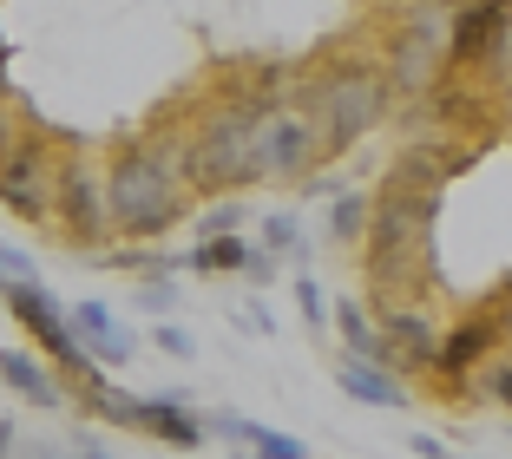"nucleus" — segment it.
I'll return each mask as SVG.
<instances>
[{
	"label": "nucleus",
	"mask_w": 512,
	"mask_h": 459,
	"mask_svg": "<svg viewBox=\"0 0 512 459\" xmlns=\"http://www.w3.org/2000/svg\"><path fill=\"white\" fill-rule=\"evenodd\" d=\"M473 400H486V407H499V414H512V355L499 348V355H486L480 368L467 374Z\"/></svg>",
	"instance_id": "nucleus-18"
},
{
	"label": "nucleus",
	"mask_w": 512,
	"mask_h": 459,
	"mask_svg": "<svg viewBox=\"0 0 512 459\" xmlns=\"http://www.w3.org/2000/svg\"><path fill=\"white\" fill-rule=\"evenodd\" d=\"M125 302H132V309H145V315H171V309H178V282H165V276H138V289H132Z\"/></svg>",
	"instance_id": "nucleus-23"
},
{
	"label": "nucleus",
	"mask_w": 512,
	"mask_h": 459,
	"mask_svg": "<svg viewBox=\"0 0 512 459\" xmlns=\"http://www.w3.org/2000/svg\"><path fill=\"white\" fill-rule=\"evenodd\" d=\"M243 223H250V204H243V197H211V210L197 217V237H237Z\"/></svg>",
	"instance_id": "nucleus-20"
},
{
	"label": "nucleus",
	"mask_w": 512,
	"mask_h": 459,
	"mask_svg": "<svg viewBox=\"0 0 512 459\" xmlns=\"http://www.w3.org/2000/svg\"><path fill=\"white\" fill-rule=\"evenodd\" d=\"M132 433H145V440L171 446V453H197V446L211 440V433H204V420H197L178 394H138V407H132Z\"/></svg>",
	"instance_id": "nucleus-11"
},
{
	"label": "nucleus",
	"mask_w": 512,
	"mask_h": 459,
	"mask_svg": "<svg viewBox=\"0 0 512 459\" xmlns=\"http://www.w3.org/2000/svg\"><path fill=\"white\" fill-rule=\"evenodd\" d=\"M106 210H112V243H165L197 210L191 178H184V145H178V125L171 119L145 125L132 138H112Z\"/></svg>",
	"instance_id": "nucleus-1"
},
{
	"label": "nucleus",
	"mask_w": 512,
	"mask_h": 459,
	"mask_svg": "<svg viewBox=\"0 0 512 459\" xmlns=\"http://www.w3.org/2000/svg\"><path fill=\"white\" fill-rule=\"evenodd\" d=\"M14 459H79L73 446H53V440H33V446H20Z\"/></svg>",
	"instance_id": "nucleus-29"
},
{
	"label": "nucleus",
	"mask_w": 512,
	"mask_h": 459,
	"mask_svg": "<svg viewBox=\"0 0 512 459\" xmlns=\"http://www.w3.org/2000/svg\"><path fill=\"white\" fill-rule=\"evenodd\" d=\"M447 20L453 0H394L388 40H381V73L394 99H427L447 73Z\"/></svg>",
	"instance_id": "nucleus-4"
},
{
	"label": "nucleus",
	"mask_w": 512,
	"mask_h": 459,
	"mask_svg": "<svg viewBox=\"0 0 512 459\" xmlns=\"http://www.w3.org/2000/svg\"><path fill=\"white\" fill-rule=\"evenodd\" d=\"M14 92V79H7V33H0V99Z\"/></svg>",
	"instance_id": "nucleus-34"
},
{
	"label": "nucleus",
	"mask_w": 512,
	"mask_h": 459,
	"mask_svg": "<svg viewBox=\"0 0 512 459\" xmlns=\"http://www.w3.org/2000/svg\"><path fill=\"white\" fill-rule=\"evenodd\" d=\"M381 328V368L401 374V381H421L434 374L440 355V315L434 302H388V309H368Z\"/></svg>",
	"instance_id": "nucleus-8"
},
{
	"label": "nucleus",
	"mask_w": 512,
	"mask_h": 459,
	"mask_svg": "<svg viewBox=\"0 0 512 459\" xmlns=\"http://www.w3.org/2000/svg\"><path fill=\"white\" fill-rule=\"evenodd\" d=\"M243 276H250L256 289H270V282L283 276V256H270V250H256V243H250V263H243Z\"/></svg>",
	"instance_id": "nucleus-28"
},
{
	"label": "nucleus",
	"mask_w": 512,
	"mask_h": 459,
	"mask_svg": "<svg viewBox=\"0 0 512 459\" xmlns=\"http://www.w3.org/2000/svg\"><path fill=\"white\" fill-rule=\"evenodd\" d=\"M184 269H197V276H243V263H250V237H197L191 250L178 256Z\"/></svg>",
	"instance_id": "nucleus-15"
},
{
	"label": "nucleus",
	"mask_w": 512,
	"mask_h": 459,
	"mask_svg": "<svg viewBox=\"0 0 512 459\" xmlns=\"http://www.w3.org/2000/svg\"><path fill=\"white\" fill-rule=\"evenodd\" d=\"M322 158V138L316 125H309V112L296 105V92H283V99H263V112H256V145H250V178L256 184H276V191H296Z\"/></svg>",
	"instance_id": "nucleus-6"
},
{
	"label": "nucleus",
	"mask_w": 512,
	"mask_h": 459,
	"mask_svg": "<svg viewBox=\"0 0 512 459\" xmlns=\"http://www.w3.org/2000/svg\"><path fill=\"white\" fill-rule=\"evenodd\" d=\"M237 322H250V328H256V335H276V322H270V309H256V302H250V309H237Z\"/></svg>",
	"instance_id": "nucleus-32"
},
{
	"label": "nucleus",
	"mask_w": 512,
	"mask_h": 459,
	"mask_svg": "<svg viewBox=\"0 0 512 459\" xmlns=\"http://www.w3.org/2000/svg\"><path fill=\"white\" fill-rule=\"evenodd\" d=\"M256 250H270V256H283V263H296V256L309 250L302 217H296V210H270V217L256 223Z\"/></svg>",
	"instance_id": "nucleus-17"
},
{
	"label": "nucleus",
	"mask_w": 512,
	"mask_h": 459,
	"mask_svg": "<svg viewBox=\"0 0 512 459\" xmlns=\"http://www.w3.org/2000/svg\"><path fill=\"white\" fill-rule=\"evenodd\" d=\"M0 296H7V282H0Z\"/></svg>",
	"instance_id": "nucleus-36"
},
{
	"label": "nucleus",
	"mask_w": 512,
	"mask_h": 459,
	"mask_svg": "<svg viewBox=\"0 0 512 459\" xmlns=\"http://www.w3.org/2000/svg\"><path fill=\"white\" fill-rule=\"evenodd\" d=\"M53 184H60V138L33 119L20 145L0 158V210L27 230H53Z\"/></svg>",
	"instance_id": "nucleus-7"
},
{
	"label": "nucleus",
	"mask_w": 512,
	"mask_h": 459,
	"mask_svg": "<svg viewBox=\"0 0 512 459\" xmlns=\"http://www.w3.org/2000/svg\"><path fill=\"white\" fill-rule=\"evenodd\" d=\"M329 328L342 335V355L381 361V328H375V315H368L362 296H335V302H329Z\"/></svg>",
	"instance_id": "nucleus-14"
},
{
	"label": "nucleus",
	"mask_w": 512,
	"mask_h": 459,
	"mask_svg": "<svg viewBox=\"0 0 512 459\" xmlns=\"http://www.w3.org/2000/svg\"><path fill=\"white\" fill-rule=\"evenodd\" d=\"M256 112H263V99L243 92L237 79L204 86L178 112V145H184V178H191V197H243L256 184L250 178Z\"/></svg>",
	"instance_id": "nucleus-2"
},
{
	"label": "nucleus",
	"mask_w": 512,
	"mask_h": 459,
	"mask_svg": "<svg viewBox=\"0 0 512 459\" xmlns=\"http://www.w3.org/2000/svg\"><path fill=\"white\" fill-rule=\"evenodd\" d=\"M499 112H506V119H512V66H506V73H499Z\"/></svg>",
	"instance_id": "nucleus-33"
},
{
	"label": "nucleus",
	"mask_w": 512,
	"mask_h": 459,
	"mask_svg": "<svg viewBox=\"0 0 512 459\" xmlns=\"http://www.w3.org/2000/svg\"><path fill=\"white\" fill-rule=\"evenodd\" d=\"M407 446H414V459H460V453H447V446H440L434 433H414Z\"/></svg>",
	"instance_id": "nucleus-30"
},
{
	"label": "nucleus",
	"mask_w": 512,
	"mask_h": 459,
	"mask_svg": "<svg viewBox=\"0 0 512 459\" xmlns=\"http://www.w3.org/2000/svg\"><path fill=\"white\" fill-rule=\"evenodd\" d=\"M0 387L20 394L33 414H60V407H66L60 368H53L46 355H33V348H0Z\"/></svg>",
	"instance_id": "nucleus-12"
},
{
	"label": "nucleus",
	"mask_w": 512,
	"mask_h": 459,
	"mask_svg": "<svg viewBox=\"0 0 512 459\" xmlns=\"http://www.w3.org/2000/svg\"><path fill=\"white\" fill-rule=\"evenodd\" d=\"M204 433H217V440H230V446H250V414H237V407H224L217 420H204Z\"/></svg>",
	"instance_id": "nucleus-27"
},
{
	"label": "nucleus",
	"mask_w": 512,
	"mask_h": 459,
	"mask_svg": "<svg viewBox=\"0 0 512 459\" xmlns=\"http://www.w3.org/2000/svg\"><path fill=\"white\" fill-rule=\"evenodd\" d=\"M53 243L73 256L112 250V210H106V158L86 145H60V184H53Z\"/></svg>",
	"instance_id": "nucleus-5"
},
{
	"label": "nucleus",
	"mask_w": 512,
	"mask_h": 459,
	"mask_svg": "<svg viewBox=\"0 0 512 459\" xmlns=\"http://www.w3.org/2000/svg\"><path fill=\"white\" fill-rule=\"evenodd\" d=\"M132 407H138V394H125V387H112V381H99L79 400V414L99 420V427H132Z\"/></svg>",
	"instance_id": "nucleus-19"
},
{
	"label": "nucleus",
	"mask_w": 512,
	"mask_h": 459,
	"mask_svg": "<svg viewBox=\"0 0 512 459\" xmlns=\"http://www.w3.org/2000/svg\"><path fill=\"white\" fill-rule=\"evenodd\" d=\"M368 204L375 197L368 191H342V197H329V230H322V243L329 250H362V237H368Z\"/></svg>",
	"instance_id": "nucleus-16"
},
{
	"label": "nucleus",
	"mask_w": 512,
	"mask_h": 459,
	"mask_svg": "<svg viewBox=\"0 0 512 459\" xmlns=\"http://www.w3.org/2000/svg\"><path fill=\"white\" fill-rule=\"evenodd\" d=\"M27 125H33V112L14 99V92H7V99H0V158L20 145V132H27Z\"/></svg>",
	"instance_id": "nucleus-26"
},
{
	"label": "nucleus",
	"mask_w": 512,
	"mask_h": 459,
	"mask_svg": "<svg viewBox=\"0 0 512 459\" xmlns=\"http://www.w3.org/2000/svg\"><path fill=\"white\" fill-rule=\"evenodd\" d=\"M151 348H158V355H171V361H197V335L184 322H171V315L151 328Z\"/></svg>",
	"instance_id": "nucleus-24"
},
{
	"label": "nucleus",
	"mask_w": 512,
	"mask_h": 459,
	"mask_svg": "<svg viewBox=\"0 0 512 459\" xmlns=\"http://www.w3.org/2000/svg\"><path fill=\"white\" fill-rule=\"evenodd\" d=\"M296 105L309 112L329 164L348 158L362 138H375L401 112L388 73H381V53H329V60H316L296 79Z\"/></svg>",
	"instance_id": "nucleus-3"
},
{
	"label": "nucleus",
	"mask_w": 512,
	"mask_h": 459,
	"mask_svg": "<svg viewBox=\"0 0 512 459\" xmlns=\"http://www.w3.org/2000/svg\"><path fill=\"white\" fill-rule=\"evenodd\" d=\"M335 387H342L348 400H362V407H381V414H401V407H414L407 381H401V374H388L381 361L342 355V361H335Z\"/></svg>",
	"instance_id": "nucleus-13"
},
{
	"label": "nucleus",
	"mask_w": 512,
	"mask_h": 459,
	"mask_svg": "<svg viewBox=\"0 0 512 459\" xmlns=\"http://www.w3.org/2000/svg\"><path fill=\"white\" fill-rule=\"evenodd\" d=\"M66 322H73V341L79 348H86L92 361H99V368H125V361L138 355V335L132 328L119 322V309H112V302H73V309H66Z\"/></svg>",
	"instance_id": "nucleus-10"
},
{
	"label": "nucleus",
	"mask_w": 512,
	"mask_h": 459,
	"mask_svg": "<svg viewBox=\"0 0 512 459\" xmlns=\"http://www.w3.org/2000/svg\"><path fill=\"white\" fill-rule=\"evenodd\" d=\"M224 459H250V446H230V453H224Z\"/></svg>",
	"instance_id": "nucleus-35"
},
{
	"label": "nucleus",
	"mask_w": 512,
	"mask_h": 459,
	"mask_svg": "<svg viewBox=\"0 0 512 459\" xmlns=\"http://www.w3.org/2000/svg\"><path fill=\"white\" fill-rule=\"evenodd\" d=\"M486 355H499V315H493V302H473V309H460L453 322H440V355H434L440 387L434 394L467 400V374L480 368Z\"/></svg>",
	"instance_id": "nucleus-9"
},
{
	"label": "nucleus",
	"mask_w": 512,
	"mask_h": 459,
	"mask_svg": "<svg viewBox=\"0 0 512 459\" xmlns=\"http://www.w3.org/2000/svg\"><path fill=\"white\" fill-rule=\"evenodd\" d=\"M20 440H27V433H20V420H0V459H14Z\"/></svg>",
	"instance_id": "nucleus-31"
},
{
	"label": "nucleus",
	"mask_w": 512,
	"mask_h": 459,
	"mask_svg": "<svg viewBox=\"0 0 512 459\" xmlns=\"http://www.w3.org/2000/svg\"><path fill=\"white\" fill-rule=\"evenodd\" d=\"M250 459H309V446L283 427H256L250 420Z\"/></svg>",
	"instance_id": "nucleus-22"
},
{
	"label": "nucleus",
	"mask_w": 512,
	"mask_h": 459,
	"mask_svg": "<svg viewBox=\"0 0 512 459\" xmlns=\"http://www.w3.org/2000/svg\"><path fill=\"white\" fill-rule=\"evenodd\" d=\"M0 282H7V289H14V282H40L33 250H20V243H0Z\"/></svg>",
	"instance_id": "nucleus-25"
},
{
	"label": "nucleus",
	"mask_w": 512,
	"mask_h": 459,
	"mask_svg": "<svg viewBox=\"0 0 512 459\" xmlns=\"http://www.w3.org/2000/svg\"><path fill=\"white\" fill-rule=\"evenodd\" d=\"M289 289H296V309H302V322H309V335H322V328H329V289H322L309 269H296Z\"/></svg>",
	"instance_id": "nucleus-21"
}]
</instances>
